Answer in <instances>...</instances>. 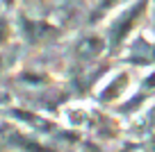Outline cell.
Returning a JSON list of instances; mask_svg holds the SVG:
<instances>
[{
	"mask_svg": "<svg viewBox=\"0 0 155 152\" xmlns=\"http://www.w3.org/2000/svg\"><path fill=\"white\" fill-rule=\"evenodd\" d=\"M16 36L30 48H44L64 36V27L48 18H34L25 11L16 14Z\"/></svg>",
	"mask_w": 155,
	"mask_h": 152,
	"instance_id": "2",
	"label": "cell"
},
{
	"mask_svg": "<svg viewBox=\"0 0 155 152\" xmlns=\"http://www.w3.org/2000/svg\"><path fill=\"white\" fill-rule=\"evenodd\" d=\"M121 62L130 66H155V39L148 32L139 30L121 50Z\"/></svg>",
	"mask_w": 155,
	"mask_h": 152,
	"instance_id": "3",
	"label": "cell"
},
{
	"mask_svg": "<svg viewBox=\"0 0 155 152\" xmlns=\"http://www.w3.org/2000/svg\"><path fill=\"white\" fill-rule=\"evenodd\" d=\"M123 5H126V0H96L91 14H89V23H101V21L110 18V16Z\"/></svg>",
	"mask_w": 155,
	"mask_h": 152,
	"instance_id": "7",
	"label": "cell"
},
{
	"mask_svg": "<svg viewBox=\"0 0 155 152\" xmlns=\"http://www.w3.org/2000/svg\"><path fill=\"white\" fill-rule=\"evenodd\" d=\"M150 95H155V66H153V71L141 80V84H139V89L135 91V95H132L128 102L119 105L116 109H119V114H135V111H141L146 107V100H148Z\"/></svg>",
	"mask_w": 155,
	"mask_h": 152,
	"instance_id": "6",
	"label": "cell"
},
{
	"mask_svg": "<svg viewBox=\"0 0 155 152\" xmlns=\"http://www.w3.org/2000/svg\"><path fill=\"white\" fill-rule=\"evenodd\" d=\"M16 2H18V0H2V7H5V11H7V14L16 9Z\"/></svg>",
	"mask_w": 155,
	"mask_h": 152,
	"instance_id": "8",
	"label": "cell"
},
{
	"mask_svg": "<svg viewBox=\"0 0 155 152\" xmlns=\"http://www.w3.org/2000/svg\"><path fill=\"white\" fill-rule=\"evenodd\" d=\"M148 9H150V0H130L128 5H123L121 9H116L107 18V27H105L103 34L107 39L110 55H114V57L121 55L126 43L132 39V34L139 32V25L146 18Z\"/></svg>",
	"mask_w": 155,
	"mask_h": 152,
	"instance_id": "1",
	"label": "cell"
},
{
	"mask_svg": "<svg viewBox=\"0 0 155 152\" xmlns=\"http://www.w3.org/2000/svg\"><path fill=\"white\" fill-rule=\"evenodd\" d=\"M103 55H110L105 34H87L75 43V57L82 64H96Z\"/></svg>",
	"mask_w": 155,
	"mask_h": 152,
	"instance_id": "5",
	"label": "cell"
},
{
	"mask_svg": "<svg viewBox=\"0 0 155 152\" xmlns=\"http://www.w3.org/2000/svg\"><path fill=\"white\" fill-rule=\"evenodd\" d=\"M128 89H130V73L126 68H119L98 84V89L94 91V98L98 105H119L126 98Z\"/></svg>",
	"mask_w": 155,
	"mask_h": 152,
	"instance_id": "4",
	"label": "cell"
}]
</instances>
